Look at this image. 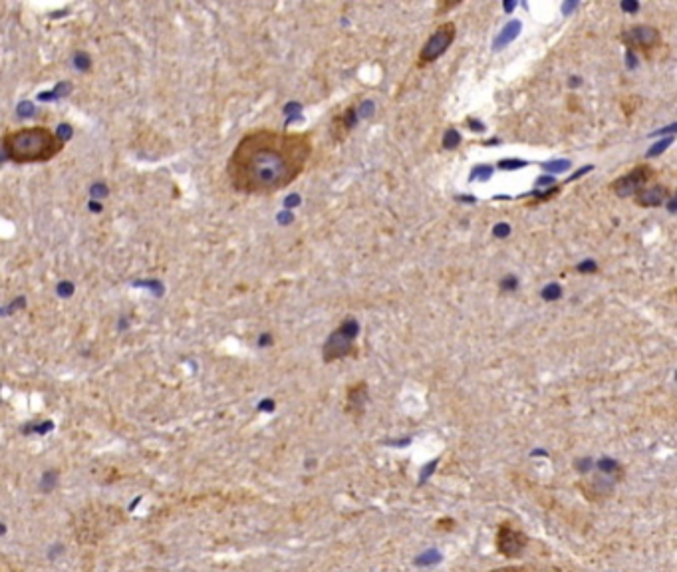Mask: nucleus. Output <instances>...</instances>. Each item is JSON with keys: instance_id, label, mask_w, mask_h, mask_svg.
Returning <instances> with one entry per match:
<instances>
[{"instance_id": "obj_22", "label": "nucleus", "mask_w": 677, "mask_h": 572, "mask_svg": "<svg viewBox=\"0 0 677 572\" xmlns=\"http://www.w3.org/2000/svg\"><path fill=\"white\" fill-rule=\"evenodd\" d=\"M576 270H578V272H584V274H592V272L598 270V264H596L594 260L588 258V260H582L580 264L576 266Z\"/></svg>"}, {"instance_id": "obj_21", "label": "nucleus", "mask_w": 677, "mask_h": 572, "mask_svg": "<svg viewBox=\"0 0 677 572\" xmlns=\"http://www.w3.org/2000/svg\"><path fill=\"white\" fill-rule=\"evenodd\" d=\"M493 235H495L497 239H507V237L511 235V224H509V222H497V224L493 226Z\"/></svg>"}, {"instance_id": "obj_31", "label": "nucleus", "mask_w": 677, "mask_h": 572, "mask_svg": "<svg viewBox=\"0 0 677 572\" xmlns=\"http://www.w3.org/2000/svg\"><path fill=\"white\" fill-rule=\"evenodd\" d=\"M576 6H578V2H566V4H562V12L568 16V14H570V12H572Z\"/></svg>"}, {"instance_id": "obj_15", "label": "nucleus", "mask_w": 677, "mask_h": 572, "mask_svg": "<svg viewBox=\"0 0 677 572\" xmlns=\"http://www.w3.org/2000/svg\"><path fill=\"white\" fill-rule=\"evenodd\" d=\"M568 167H570V161H566V159H556V161H546V163H542V169L548 171L552 177H554L556 173L566 171Z\"/></svg>"}, {"instance_id": "obj_12", "label": "nucleus", "mask_w": 677, "mask_h": 572, "mask_svg": "<svg viewBox=\"0 0 677 572\" xmlns=\"http://www.w3.org/2000/svg\"><path fill=\"white\" fill-rule=\"evenodd\" d=\"M520 28H522V24H520L518 20H511V22H509V24H507V26L501 30V34L495 38V42H493V48H495V50H501V48H505L507 44H511L516 36H518Z\"/></svg>"}, {"instance_id": "obj_7", "label": "nucleus", "mask_w": 677, "mask_h": 572, "mask_svg": "<svg viewBox=\"0 0 677 572\" xmlns=\"http://www.w3.org/2000/svg\"><path fill=\"white\" fill-rule=\"evenodd\" d=\"M651 179H653V169L649 165H638L630 173H626L620 179H616L610 185V189L613 191V195L626 199V197H634L638 191L644 189V185L649 183Z\"/></svg>"}, {"instance_id": "obj_13", "label": "nucleus", "mask_w": 677, "mask_h": 572, "mask_svg": "<svg viewBox=\"0 0 677 572\" xmlns=\"http://www.w3.org/2000/svg\"><path fill=\"white\" fill-rule=\"evenodd\" d=\"M488 572H556V568L550 566H538V564H520V566H503Z\"/></svg>"}, {"instance_id": "obj_14", "label": "nucleus", "mask_w": 677, "mask_h": 572, "mask_svg": "<svg viewBox=\"0 0 677 572\" xmlns=\"http://www.w3.org/2000/svg\"><path fill=\"white\" fill-rule=\"evenodd\" d=\"M443 149H455V147H459V143H461V135H459V131L455 129V127H449L445 133H443Z\"/></svg>"}, {"instance_id": "obj_5", "label": "nucleus", "mask_w": 677, "mask_h": 572, "mask_svg": "<svg viewBox=\"0 0 677 572\" xmlns=\"http://www.w3.org/2000/svg\"><path fill=\"white\" fill-rule=\"evenodd\" d=\"M622 40H624V44L630 52H634V54L642 52L647 58L661 44L659 30L653 28V26H645V24H638V26H632V28L624 30L622 32Z\"/></svg>"}, {"instance_id": "obj_10", "label": "nucleus", "mask_w": 677, "mask_h": 572, "mask_svg": "<svg viewBox=\"0 0 677 572\" xmlns=\"http://www.w3.org/2000/svg\"><path fill=\"white\" fill-rule=\"evenodd\" d=\"M667 197H669L667 187H663V185H655V187H649V189L638 191V193L634 195V201H636V205H640V207H659V205H663V201H665Z\"/></svg>"}, {"instance_id": "obj_30", "label": "nucleus", "mask_w": 677, "mask_h": 572, "mask_svg": "<svg viewBox=\"0 0 677 572\" xmlns=\"http://www.w3.org/2000/svg\"><path fill=\"white\" fill-rule=\"evenodd\" d=\"M536 185H538V187H540V185H548L550 187V185H554V177H552V175H542V177L536 181Z\"/></svg>"}, {"instance_id": "obj_18", "label": "nucleus", "mask_w": 677, "mask_h": 572, "mask_svg": "<svg viewBox=\"0 0 677 572\" xmlns=\"http://www.w3.org/2000/svg\"><path fill=\"white\" fill-rule=\"evenodd\" d=\"M490 175H493V167H488V165H477V167L471 171V175H469V181H475V179L486 181Z\"/></svg>"}, {"instance_id": "obj_24", "label": "nucleus", "mask_w": 677, "mask_h": 572, "mask_svg": "<svg viewBox=\"0 0 677 572\" xmlns=\"http://www.w3.org/2000/svg\"><path fill=\"white\" fill-rule=\"evenodd\" d=\"M300 109H302V105H300V103H296V101H292V103H288V105L284 107V113H286V116H290V118H288V124H290L292 120L296 118V113H298Z\"/></svg>"}, {"instance_id": "obj_2", "label": "nucleus", "mask_w": 677, "mask_h": 572, "mask_svg": "<svg viewBox=\"0 0 677 572\" xmlns=\"http://www.w3.org/2000/svg\"><path fill=\"white\" fill-rule=\"evenodd\" d=\"M4 147L14 161H46L60 151L62 141L46 127H30L10 133Z\"/></svg>"}, {"instance_id": "obj_8", "label": "nucleus", "mask_w": 677, "mask_h": 572, "mask_svg": "<svg viewBox=\"0 0 677 572\" xmlns=\"http://www.w3.org/2000/svg\"><path fill=\"white\" fill-rule=\"evenodd\" d=\"M528 544V539L522 531L515 529L511 523H503L501 529H499V535H497V546L499 550L507 556V558H516L524 552Z\"/></svg>"}, {"instance_id": "obj_28", "label": "nucleus", "mask_w": 677, "mask_h": 572, "mask_svg": "<svg viewBox=\"0 0 677 572\" xmlns=\"http://www.w3.org/2000/svg\"><path fill=\"white\" fill-rule=\"evenodd\" d=\"M675 127H677L675 124H671V126L663 127V129H657V131H653L651 135H653V137H657V135H663V133H673V131H675Z\"/></svg>"}, {"instance_id": "obj_26", "label": "nucleus", "mask_w": 677, "mask_h": 572, "mask_svg": "<svg viewBox=\"0 0 677 572\" xmlns=\"http://www.w3.org/2000/svg\"><path fill=\"white\" fill-rule=\"evenodd\" d=\"M622 10H624V12H638V10H640V4L634 2V0H630V2L624 0V2H622Z\"/></svg>"}, {"instance_id": "obj_20", "label": "nucleus", "mask_w": 677, "mask_h": 572, "mask_svg": "<svg viewBox=\"0 0 677 572\" xmlns=\"http://www.w3.org/2000/svg\"><path fill=\"white\" fill-rule=\"evenodd\" d=\"M501 288H503L505 292H515L516 288H518V278H516L515 274H507V276L501 280Z\"/></svg>"}, {"instance_id": "obj_9", "label": "nucleus", "mask_w": 677, "mask_h": 572, "mask_svg": "<svg viewBox=\"0 0 677 572\" xmlns=\"http://www.w3.org/2000/svg\"><path fill=\"white\" fill-rule=\"evenodd\" d=\"M357 122H359V120H357V111H355V107H348L346 111H342L340 116H336V118L332 120V127H330L334 141H344V139L350 135V131L354 129Z\"/></svg>"}, {"instance_id": "obj_32", "label": "nucleus", "mask_w": 677, "mask_h": 572, "mask_svg": "<svg viewBox=\"0 0 677 572\" xmlns=\"http://www.w3.org/2000/svg\"><path fill=\"white\" fill-rule=\"evenodd\" d=\"M626 60H628V68H636V54L634 52H626Z\"/></svg>"}, {"instance_id": "obj_35", "label": "nucleus", "mask_w": 677, "mask_h": 572, "mask_svg": "<svg viewBox=\"0 0 677 572\" xmlns=\"http://www.w3.org/2000/svg\"><path fill=\"white\" fill-rule=\"evenodd\" d=\"M515 6H516V2H505V10H507V12H513Z\"/></svg>"}, {"instance_id": "obj_3", "label": "nucleus", "mask_w": 677, "mask_h": 572, "mask_svg": "<svg viewBox=\"0 0 677 572\" xmlns=\"http://www.w3.org/2000/svg\"><path fill=\"white\" fill-rule=\"evenodd\" d=\"M126 521V514L113 505H90L84 507L74 519V533L82 544H96L107 537L117 525Z\"/></svg>"}, {"instance_id": "obj_36", "label": "nucleus", "mask_w": 677, "mask_h": 572, "mask_svg": "<svg viewBox=\"0 0 677 572\" xmlns=\"http://www.w3.org/2000/svg\"><path fill=\"white\" fill-rule=\"evenodd\" d=\"M262 344H270V336H268V334L260 336V346H262Z\"/></svg>"}, {"instance_id": "obj_34", "label": "nucleus", "mask_w": 677, "mask_h": 572, "mask_svg": "<svg viewBox=\"0 0 677 572\" xmlns=\"http://www.w3.org/2000/svg\"><path fill=\"white\" fill-rule=\"evenodd\" d=\"M675 199H669V203H667V209H669V213H675Z\"/></svg>"}, {"instance_id": "obj_17", "label": "nucleus", "mask_w": 677, "mask_h": 572, "mask_svg": "<svg viewBox=\"0 0 677 572\" xmlns=\"http://www.w3.org/2000/svg\"><path fill=\"white\" fill-rule=\"evenodd\" d=\"M673 143V135H669V137H665V139H661V141H655L651 147H649V151H647V157H655V155H661L669 145Z\"/></svg>"}, {"instance_id": "obj_29", "label": "nucleus", "mask_w": 677, "mask_h": 572, "mask_svg": "<svg viewBox=\"0 0 677 572\" xmlns=\"http://www.w3.org/2000/svg\"><path fill=\"white\" fill-rule=\"evenodd\" d=\"M467 124H469V129H473V131H483L484 129V126L479 120H467Z\"/></svg>"}, {"instance_id": "obj_19", "label": "nucleus", "mask_w": 677, "mask_h": 572, "mask_svg": "<svg viewBox=\"0 0 677 572\" xmlns=\"http://www.w3.org/2000/svg\"><path fill=\"white\" fill-rule=\"evenodd\" d=\"M374 109H376L374 101H370V99L361 101V103H359V107L355 109V111H357V120H365V118H370V116L374 113Z\"/></svg>"}, {"instance_id": "obj_4", "label": "nucleus", "mask_w": 677, "mask_h": 572, "mask_svg": "<svg viewBox=\"0 0 677 572\" xmlns=\"http://www.w3.org/2000/svg\"><path fill=\"white\" fill-rule=\"evenodd\" d=\"M359 334V324L355 318H346L324 342L322 348V358L324 362H336L340 358H346L350 354H354V342Z\"/></svg>"}, {"instance_id": "obj_23", "label": "nucleus", "mask_w": 677, "mask_h": 572, "mask_svg": "<svg viewBox=\"0 0 677 572\" xmlns=\"http://www.w3.org/2000/svg\"><path fill=\"white\" fill-rule=\"evenodd\" d=\"M526 165V161H518V159H503L501 163H499V167L501 169H505V171H509V169H518V167H524Z\"/></svg>"}, {"instance_id": "obj_33", "label": "nucleus", "mask_w": 677, "mask_h": 572, "mask_svg": "<svg viewBox=\"0 0 677 572\" xmlns=\"http://www.w3.org/2000/svg\"><path fill=\"white\" fill-rule=\"evenodd\" d=\"M580 84H582V80L578 78V76H572V78H570V86H572V88H576V86H580Z\"/></svg>"}, {"instance_id": "obj_27", "label": "nucleus", "mask_w": 677, "mask_h": 572, "mask_svg": "<svg viewBox=\"0 0 677 572\" xmlns=\"http://www.w3.org/2000/svg\"><path fill=\"white\" fill-rule=\"evenodd\" d=\"M292 221H294V217H292L290 211H282V213H278V222H282V224H290Z\"/></svg>"}, {"instance_id": "obj_11", "label": "nucleus", "mask_w": 677, "mask_h": 572, "mask_svg": "<svg viewBox=\"0 0 677 572\" xmlns=\"http://www.w3.org/2000/svg\"><path fill=\"white\" fill-rule=\"evenodd\" d=\"M367 404V385L365 381H357L348 389V412L352 415H361Z\"/></svg>"}, {"instance_id": "obj_25", "label": "nucleus", "mask_w": 677, "mask_h": 572, "mask_svg": "<svg viewBox=\"0 0 677 572\" xmlns=\"http://www.w3.org/2000/svg\"><path fill=\"white\" fill-rule=\"evenodd\" d=\"M300 195H296V193H292V195H288L286 199H284V207H286V211H290V209H294V207H298L300 205Z\"/></svg>"}, {"instance_id": "obj_16", "label": "nucleus", "mask_w": 677, "mask_h": 572, "mask_svg": "<svg viewBox=\"0 0 677 572\" xmlns=\"http://www.w3.org/2000/svg\"><path fill=\"white\" fill-rule=\"evenodd\" d=\"M540 296H542L546 302H554V300H558V298L562 296V286L556 284V282H550V284H546L544 288H542Z\"/></svg>"}, {"instance_id": "obj_1", "label": "nucleus", "mask_w": 677, "mask_h": 572, "mask_svg": "<svg viewBox=\"0 0 677 572\" xmlns=\"http://www.w3.org/2000/svg\"><path fill=\"white\" fill-rule=\"evenodd\" d=\"M310 155L312 139L308 133L257 129L238 141L226 169L234 189L268 195L296 181Z\"/></svg>"}, {"instance_id": "obj_6", "label": "nucleus", "mask_w": 677, "mask_h": 572, "mask_svg": "<svg viewBox=\"0 0 677 572\" xmlns=\"http://www.w3.org/2000/svg\"><path fill=\"white\" fill-rule=\"evenodd\" d=\"M455 34H457V28H455L453 22H443V24H439V28L429 36V40L425 42V46H423V50H421L419 66L431 64V62H435L437 58H441V56L449 50V46L453 44Z\"/></svg>"}]
</instances>
